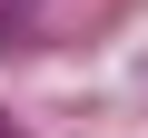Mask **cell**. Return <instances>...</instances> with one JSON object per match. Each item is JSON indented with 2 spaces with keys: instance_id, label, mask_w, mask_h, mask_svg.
Listing matches in <instances>:
<instances>
[{
  "instance_id": "obj_1",
  "label": "cell",
  "mask_w": 148,
  "mask_h": 138,
  "mask_svg": "<svg viewBox=\"0 0 148 138\" xmlns=\"http://www.w3.org/2000/svg\"><path fill=\"white\" fill-rule=\"evenodd\" d=\"M20 30H30V0H0V49H10Z\"/></svg>"
},
{
  "instance_id": "obj_2",
  "label": "cell",
  "mask_w": 148,
  "mask_h": 138,
  "mask_svg": "<svg viewBox=\"0 0 148 138\" xmlns=\"http://www.w3.org/2000/svg\"><path fill=\"white\" fill-rule=\"evenodd\" d=\"M0 138H10V118H0Z\"/></svg>"
}]
</instances>
